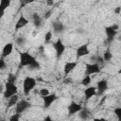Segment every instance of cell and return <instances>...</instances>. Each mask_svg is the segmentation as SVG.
<instances>
[{"mask_svg": "<svg viewBox=\"0 0 121 121\" xmlns=\"http://www.w3.org/2000/svg\"><path fill=\"white\" fill-rule=\"evenodd\" d=\"M37 82L36 79L30 76H26L23 81V92L26 95H28L30 92L35 88Z\"/></svg>", "mask_w": 121, "mask_h": 121, "instance_id": "6da1fadb", "label": "cell"}, {"mask_svg": "<svg viewBox=\"0 0 121 121\" xmlns=\"http://www.w3.org/2000/svg\"><path fill=\"white\" fill-rule=\"evenodd\" d=\"M18 92V88L15 85V83L10 82V81H7L5 84V88H4V92H3V96L4 98L9 99L11 96L17 95Z\"/></svg>", "mask_w": 121, "mask_h": 121, "instance_id": "7a4b0ae2", "label": "cell"}, {"mask_svg": "<svg viewBox=\"0 0 121 121\" xmlns=\"http://www.w3.org/2000/svg\"><path fill=\"white\" fill-rule=\"evenodd\" d=\"M118 25H112V26H106L105 27V33H106V36H107V39H106V42L108 43H111L113 39L115 38L116 34H117V29H118Z\"/></svg>", "mask_w": 121, "mask_h": 121, "instance_id": "3957f363", "label": "cell"}, {"mask_svg": "<svg viewBox=\"0 0 121 121\" xmlns=\"http://www.w3.org/2000/svg\"><path fill=\"white\" fill-rule=\"evenodd\" d=\"M36 60V59L30 55L27 51L20 53V65L21 66H29L31 63H33Z\"/></svg>", "mask_w": 121, "mask_h": 121, "instance_id": "277c9868", "label": "cell"}, {"mask_svg": "<svg viewBox=\"0 0 121 121\" xmlns=\"http://www.w3.org/2000/svg\"><path fill=\"white\" fill-rule=\"evenodd\" d=\"M100 71H101V67L96 62L87 63L85 65V74H86V76H91V75H94V74H97V73H100Z\"/></svg>", "mask_w": 121, "mask_h": 121, "instance_id": "5b68a950", "label": "cell"}, {"mask_svg": "<svg viewBox=\"0 0 121 121\" xmlns=\"http://www.w3.org/2000/svg\"><path fill=\"white\" fill-rule=\"evenodd\" d=\"M30 107H31V103L29 101H27L26 99H22L15 106V113L21 114L24 112H26L27 109H29Z\"/></svg>", "mask_w": 121, "mask_h": 121, "instance_id": "8992f818", "label": "cell"}, {"mask_svg": "<svg viewBox=\"0 0 121 121\" xmlns=\"http://www.w3.org/2000/svg\"><path fill=\"white\" fill-rule=\"evenodd\" d=\"M53 46H54V49H55V52H56V57L59 59L60 58L64 51H65V45L63 44L62 41L60 39H58L54 43H53Z\"/></svg>", "mask_w": 121, "mask_h": 121, "instance_id": "52a82bcc", "label": "cell"}, {"mask_svg": "<svg viewBox=\"0 0 121 121\" xmlns=\"http://www.w3.org/2000/svg\"><path fill=\"white\" fill-rule=\"evenodd\" d=\"M43 108L44 109H48L52 103H54L57 99H58V95L53 93V94H50L46 96H43Z\"/></svg>", "mask_w": 121, "mask_h": 121, "instance_id": "ba28073f", "label": "cell"}, {"mask_svg": "<svg viewBox=\"0 0 121 121\" xmlns=\"http://www.w3.org/2000/svg\"><path fill=\"white\" fill-rule=\"evenodd\" d=\"M82 106L75 101H72L68 106H67V111H68V114L72 115V114H75L77 112H79L81 110H82Z\"/></svg>", "mask_w": 121, "mask_h": 121, "instance_id": "9c48e42d", "label": "cell"}, {"mask_svg": "<svg viewBox=\"0 0 121 121\" xmlns=\"http://www.w3.org/2000/svg\"><path fill=\"white\" fill-rule=\"evenodd\" d=\"M108 81L105 80V79H101L99 81H97L96 83V92H97V95H103L107 90H108Z\"/></svg>", "mask_w": 121, "mask_h": 121, "instance_id": "30bf717a", "label": "cell"}, {"mask_svg": "<svg viewBox=\"0 0 121 121\" xmlns=\"http://www.w3.org/2000/svg\"><path fill=\"white\" fill-rule=\"evenodd\" d=\"M90 51H89V48H88V44H82L80 46H78L76 50V56L78 59L81 58V57H84V56H87L89 55Z\"/></svg>", "mask_w": 121, "mask_h": 121, "instance_id": "8fae6325", "label": "cell"}, {"mask_svg": "<svg viewBox=\"0 0 121 121\" xmlns=\"http://www.w3.org/2000/svg\"><path fill=\"white\" fill-rule=\"evenodd\" d=\"M78 65V61H68L64 64L63 66V73H64V76L67 77Z\"/></svg>", "mask_w": 121, "mask_h": 121, "instance_id": "7c38bea8", "label": "cell"}, {"mask_svg": "<svg viewBox=\"0 0 121 121\" xmlns=\"http://www.w3.org/2000/svg\"><path fill=\"white\" fill-rule=\"evenodd\" d=\"M97 94L96 92V87L91 86V87H87L84 90V96H85V100L88 101L89 99H91L93 96H95Z\"/></svg>", "mask_w": 121, "mask_h": 121, "instance_id": "4fadbf2b", "label": "cell"}, {"mask_svg": "<svg viewBox=\"0 0 121 121\" xmlns=\"http://www.w3.org/2000/svg\"><path fill=\"white\" fill-rule=\"evenodd\" d=\"M13 51V43H8L4 45L3 49H2V54H1V57L4 59L8 56H9Z\"/></svg>", "mask_w": 121, "mask_h": 121, "instance_id": "5bb4252c", "label": "cell"}, {"mask_svg": "<svg viewBox=\"0 0 121 121\" xmlns=\"http://www.w3.org/2000/svg\"><path fill=\"white\" fill-rule=\"evenodd\" d=\"M27 24H28V20H27L25 16L21 15V16L18 18V20H17V22H16V24H15V30H18V29H20V28L25 27Z\"/></svg>", "mask_w": 121, "mask_h": 121, "instance_id": "9a60e30c", "label": "cell"}, {"mask_svg": "<svg viewBox=\"0 0 121 121\" xmlns=\"http://www.w3.org/2000/svg\"><path fill=\"white\" fill-rule=\"evenodd\" d=\"M52 26H53V30L55 33H61L65 29V26L60 22H54Z\"/></svg>", "mask_w": 121, "mask_h": 121, "instance_id": "2e32d148", "label": "cell"}, {"mask_svg": "<svg viewBox=\"0 0 121 121\" xmlns=\"http://www.w3.org/2000/svg\"><path fill=\"white\" fill-rule=\"evenodd\" d=\"M32 18H33V22H34L35 27L36 28H40L43 26V18L36 12L32 14Z\"/></svg>", "mask_w": 121, "mask_h": 121, "instance_id": "e0dca14e", "label": "cell"}, {"mask_svg": "<svg viewBox=\"0 0 121 121\" xmlns=\"http://www.w3.org/2000/svg\"><path fill=\"white\" fill-rule=\"evenodd\" d=\"M78 116L79 118L82 120V121H86L90 118V112L87 110V109H82L79 112H78Z\"/></svg>", "mask_w": 121, "mask_h": 121, "instance_id": "ac0fdd59", "label": "cell"}, {"mask_svg": "<svg viewBox=\"0 0 121 121\" xmlns=\"http://www.w3.org/2000/svg\"><path fill=\"white\" fill-rule=\"evenodd\" d=\"M19 101H20V100H19V95H15L11 96V97L9 99L7 107H8V108H10V107H12V106H16V104H17Z\"/></svg>", "mask_w": 121, "mask_h": 121, "instance_id": "d6986e66", "label": "cell"}, {"mask_svg": "<svg viewBox=\"0 0 121 121\" xmlns=\"http://www.w3.org/2000/svg\"><path fill=\"white\" fill-rule=\"evenodd\" d=\"M10 6V1L9 0H1L0 1V8H1V16H3L5 9Z\"/></svg>", "mask_w": 121, "mask_h": 121, "instance_id": "ffe728a7", "label": "cell"}, {"mask_svg": "<svg viewBox=\"0 0 121 121\" xmlns=\"http://www.w3.org/2000/svg\"><path fill=\"white\" fill-rule=\"evenodd\" d=\"M103 59H104V60H105V62H108V61H110L111 60H112V54L110 52V50H106L105 52H104V54H103Z\"/></svg>", "mask_w": 121, "mask_h": 121, "instance_id": "44dd1931", "label": "cell"}, {"mask_svg": "<svg viewBox=\"0 0 121 121\" xmlns=\"http://www.w3.org/2000/svg\"><path fill=\"white\" fill-rule=\"evenodd\" d=\"M91 81H92L91 77H90V76H85V77L82 78V80H81L80 83H81L83 86H88V85L91 83Z\"/></svg>", "mask_w": 121, "mask_h": 121, "instance_id": "7402d4cb", "label": "cell"}, {"mask_svg": "<svg viewBox=\"0 0 121 121\" xmlns=\"http://www.w3.org/2000/svg\"><path fill=\"white\" fill-rule=\"evenodd\" d=\"M26 43V40L24 37H17L15 39V43H17L18 45H24Z\"/></svg>", "mask_w": 121, "mask_h": 121, "instance_id": "603a6c76", "label": "cell"}, {"mask_svg": "<svg viewBox=\"0 0 121 121\" xmlns=\"http://www.w3.org/2000/svg\"><path fill=\"white\" fill-rule=\"evenodd\" d=\"M113 113L115 114L117 120H118V121H121V107L115 108V109L113 110Z\"/></svg>", "mask_w": 121, "mask_h": 121, "instance_id": "cb8c5ba5", "label": "cell"}, {"mask_svg": "<svg viewBox=\"0 0 121 121\" xmlns=\"http://www.w3.org/2000/svg\"><path fill=\"white\" fill-rule=\"evenodd\" d=\"M40 67H41V65H40V63L38 62V60H35L33 63H31V64L28 66V68L31 69V70H34V69H40Z\"/></svg>", "mask_w": 121, "mask_h": 121, "instance_id": "d4e9b609", "label": "cell"}, {"mask_svg": "<svg viewBox=\"0 0 121 121\" xmlns=\"http://www.w3.org/2000/svg\"><path fill=\"white\" fill-rule=\"evenodd\" d=\"M40 95H41V96L43 97V96H46V95H50V93H49V90L47 89V88H42L41 90H40Z\"/></svg>", "mask_w": 121, "mask_h": 121, "instance_id": "484cf974", "label": "cell"}, {"mask_svg": "<svg viewBox=\"0 0 121 121\" xmlns=\"http://www.w3.org/2000/svg\"><path fill=\"white\" fill-rule=\"evenodd\" d=\"M52 39V32L51 31H47L44 35V42L45 43H49Z\"/></svg>", "mask_w": 121, "mask_h": 121, "instance_id": "4316f807", "label": "cell"}, {"mask_svg": "<svg viewBox=\"0 0 121 121\" xmlns=\"http://www.w3.org/2000/svg\"><path fill=\"white\" fill-rule=\"evenodd\" d=\"M19 119H20V114L19 113H14L9 117V121H19Z\"/></svg>", "mask_w": 121, "mask_h": 121, "instance_id": "83f0119b", "label": "cell"}, {"mask_svg": "<svg viewBox=\"0 0 121 121\" xmlns=\"http://www.w3.org/2000/svg\"><path fill=\"white\" fill-rule=\"evenodd\" d=\"M8 81H10V82L15 83V81H16V77H15L14 75H9V78H8Z\"/></svg>", "mask_w": 121, "mask_h": 121, "instance_id": "f1b7e54d", "label": "cell"}, {"mask_svg": "<svg viewBox=\"0 0 121 121\" xmlns=\"http://www.w3.org/2000/svg\"><path fill=\"white\" fill-rule=\"evenodd\" d=\"M5 68H6V62H5L4 59L1 58V60H0V69L3 70V69H5Z\"/></svg>", "mask_w": 121, "mask_h": 121, "instance_id": "f546056e", "label": "cell"}, {"mask_svg": "<svg viewBox=\"0 0 121 121\" xmlns=\"http://www.w3.org/2000/svg\"><path fill=\"white\" fill-rule=\"evenodd\" d=\"M51 13H52V9H50V10H48V11H46V12L44 13V16H43V18H44V19H48V18L50 17V15H51Z\"/></svg>", "mask_w": 121, "mask_h": 121, "instance_id": "4dcf8cb0", "label": "cell"}, {"mask_svg": "<svg viewBox=\"0 0 121 121\" xmlns=\"http://www.w3.org/2000/svg\"><path fill=\"white\" fill-rule=\"evenodd\" d=\"M120 12H121V7H117V8H115V9H114V13L119 14Z\"/></svg>", "mask_w": 121, "mask_h": 121, "instance_id": "1f68e13d", "label": "cell"}, {"mask_svg": "<svg viewBox=\"0 0 121 121\" xmlns=\"http://www.w3.org/2000/svg\"><path fill=\"white\" fill-rule=\"evenodd\" d=\"M93 121H107V119H105V118H103V117H100V118H94L93 119Z\"/></svg>", "mask_w": 121, "mask_h": 121, "instance_id": "d6a6232c", "label": "cell"}, {"mask_svg": "<svg viewBox=\"0 0 121 121\" xmlns=\"http://www.w3.org/2000/svg\"><path fill=\"white\" fill-rule=\"evenodd\" d=\"M43 121H55V120H54V119H52V118H51V116L47 115V116H45V117H44Z\"/></svg>", "mask_w": 121, "mask_h": 121, "instance_id": "836d02e7", "label": "cell"}, {"mask_svg": "<svg viewBox=\"0 0 121 121\" xmlns=\"http://www.w3.org/2000/svg\"><path fill=\"white\" fill-rule=\"evenodd\" d=\"M46 4H47L48 6H53L54 2H53V1H46Z\"/></svg>", "mask_w": 121, "mask_h": 121, "instance_id": "e575fe53", "label": "cell"}, {"mask_svg": "<svg viewBox=\"0 0 121 121\" xmlns=\"http://www.w3.org/2000/svg\"><path fill=\"white\" fill-rule=\"evenodd\" d=\"M118 74H120V75H121V68L118 70Z\"/></svg>", "mask_w": 121, "mask_h": 121, "instance_id": "d590c367", "label": "cell"}, {"mask_svg": "<svg viewBox=\"0 0 121 121\" xmlns=\"http://www.w3.org/2000/svg\"><path fill=\"white\" fill-rule=\"evenodd\" d=\"M1 121H7V120H6V119H4V118H2V119H1Z\"/></svg>", "mask_w": 121, "mask_h": 121, "instance_id": "8d00e7d4", "label": "cell"}]
</instances>
